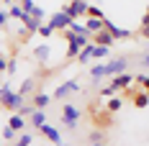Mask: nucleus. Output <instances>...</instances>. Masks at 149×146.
<instances>
[{"instance_id":"c9c22d12","label":"nucleus","mask_w":149,"mask_h":146,"mask_svg":"<svg viewBox=\"0 0 149 146\" xmlns=\"http://www.w3.org/2000/svg\"><path fill=\"white\" fill-rule=\"evenodd\" d=\"M0 3H3V5H10V3H13V0H0Z\"/></svg>"},{"instance_id":"20e7f679","label":"nucleus","mask_w":149,"mask_h":146,"mask_svg":"<svg viewBox=\"0 0 149 146\" xmlns=\"http://www.w3.org/2000/svg\"><path fill=\"white\" fill-rule=\"evenodd\" d=\"M88 5H90L88 0H70L62 10L67 15H72V18H85V15H88Z\"/></svg>"},{"instance_id":"f257e3e1","label":"nucleus","mask_w":149,"mask_h":146,"mask_svg":"<svg viewBox=\"0 0 149 146\" xmlns=\"http://www.w3.org/2000/svg\"><path fill=\"white\" fill-rule=\"evenodd\" d=\"M0 105H3L5 110H21V108L26 105V98H23L18 90H13L8 82H3V85H0Z\"/></svg>"},{"instance_id":"bb28decb","label":"nucleus","mask_w":149,"mask_h":146,"mask_svg":"<svg viewBox=\"0 0 149 146\" xmlns=\"http://www.w3.org/2000/svg\"><path fill=\"white\" fill-rule=\"evenodd\" d=\"M15 144L18 146H29V144H33V136H31V133H21V136H15Z\"/></svg>"},{"instance_id":"a878e982","label":"nucleus","mask_w":149,"mask_h":146,"mask_svg":"<svg viewBox=\"0 0 149 146\" xmlns=\"http://www.w3.org/2000/svg\"><path fill=\"white\" fill-rule=\"evenodd\" d=\"M54 26H52V23H41V28H39V36H41V39H49V36H54Z\"/></svg>"},{"instance_id":"cd10ccee","label":"nucleus","mask_w":149,"mask_h":146,"mask_svg":"<svg viewBox=\"0 0 149 146\" xmlns=\"http://www.w3.org/2000/svg\"><path fill=\"white\" fill-rule=\"evenodd\" d=\"M139 36L149 39V13H144V18H141V31H139Z\"/></svg>"},{"instance_id":"a211bd4d","label":"nucleus","mask_w":149,"mask_h":146,"mask_svg":"<svg viewBox=\"0 0 149 146\" xmlns=\"http://www.w3.org/2000/svg\"><path fill=\"white\" fill-rule=\"evenodd\" d=\"M52 100H54V95H49V92H33V105L36 108H46Z\"/></svg>"},{"instance_id":"39448f33","label":"nucleus","mask_w":149,"mask_h":146,"mask_svg":"<svg viewBox=\"0 0 149 146\" xmlns=\"http://www.w3.org/2000/svg\"><path fill=\"white\" fill-rule=\"evenodd\" d=\"M105 64V77H113V74L123 72V69H129V59L126 57H116V59H108L103 62Z\"/></svg>"},{"instance_id":"f3484780","label":"nucleus","mask_w":149,"mask_h":146,"mask_svg":"<svg viewBox=\"0 0 149 146\" xmlns=\"http://www.w3.org/2000/svg\"><path fill=\"white\" fill-rule=\"evenodd\" d=\"M121 108H123V100H121V98H116V95L105 98V110H108V113H118Z\"/></svg>"},{"instance_id":"473e14b6","label":"nucleus","mask_w":149,"mask_h":146,"mask_svg":"<svg viewBox=\"0 0 149 146\" xmlns=\"http://www.w3.org/2000/svg\"><path fill=\"white\" fill-rule=\"evenodd\" d=\"M21 5H23L26 13H33V10H36V3H33V0H21Z\"/></svg>"},{"instance_id":"9b49d317","label":"nucleus","mask_w":149,"mask_h":146,"mask_svg":"<svg viewBox=\"0 0 149 146\" xmlns=\"http://www.w3.org/2000/svg\"><path fill=\"white\" fill-rule=\"evenodd\" d=\"M39 131H41V136H44L46 141H52V144H62V133H59V128H54V126L44 123Z\"/></svg>"},{"instance_id":"ddd939ff","label":"nucleus","mask_w":149,"mask_h":146,"mask_svg":"<svg viewBox=\"0 0 149 146\" xmlns=\"http://www.w3.org/2000/svg\"><path fill=\"white\" fill-rule=\"evenodd\" d=\"M29 123H31V128H41L46 123V113H44V108H33V113L29 116Z\"/></svg>"},{"instance_id":"c85d7f7f","label":"nucleus","mask_w":149,"mask_h":146,"mask_svg":"<svg viewBox=\"0 0 149 146\" xmlns=\"http://www.w3.org/2000/svg\"><path fill=\"white\" fill-rule=\"evenodd\" d=\"M88 15H95V18H105L103 8L100 5H88Z\"/></svg>"},{"instance_id":"f704fd0d","label":"nucleus","mask_w":149,"mask_h":146,"mask_svg":"<svg viewBox=\"0 0 149 146\" xmlns=\"http://www.w3.org/2000/svg\"><path fill=\"white\" fill-rule=\"evenodd\" d=\"M141 64H144V67H149V51L144 54V57H141Z\"/></svg>"},{"instance_id":"412c9836","label":"nucleus","mask_w":149,"mask_h":146,"mask_svg":"<svg viewBox=\"0 0 149 146\" xmlns=\"http://www.w3.org/2000/svg\"><path fill=\"white\" fill-rule=\"evenodd\" d=\"M8 13H10L13 21H21V18L26 15V10H23V5H21V3H10V5H8Z\"/></svg>"},{"instance_id":"5701e85b","label":"nucleus","mask_w":149,"mask_h":146,"mask_svg":"<svg viewBox=\"0 0 149 146\" xmlns=\"http://www.w3.org/2000/svg\"><path fill=\"white\" fill-rule=\"evenodd\" d=\"M85 141H88V144H108V136H105L103 131H90Z\"/></svg>"},{"instance_id":"2f4dec72","label":"nucleus","mask_w":149,"mask_h":146,"mask_svg":"<svg viewBox=\"0 0 149 146\" xmlns=\"http://www.w3.org/2000/svg\"><path fill=\"white\" fill-rule=\"evenodd\" d=\"M5 72H8V74H15V72H18V62H15V57L8 59V69H5Z\"/></svg>"},{"instance_id":"7ed1b4c3","label":"nucleus","mask_w":149,"mask_h":146,"mask_svg":"<svg viewBox=\"0 0 149 146\" xmlns=\"http://www.w3.org/2000/svg\"><path fill=\"white\" fill-rule=\"evenodd\" d=\"M134 80H136L134 74H129V72H118V74H113V77H111V82H108V90L116 95V92H121V90H129Z\"/></svg>"},{"instance_id":"c756f323","label":"nucleus","mask_w":149,"mask_h":146,"mask_svg":"<svg viewBox=\"0 0 149 146\" xmlns=\"http://www.w3.org/2000/svg\"><path fill=\"white\" fill-rule=\"evenodd\" d=\"M8 23H10V13L0 8V28H8Z\"/></svg>"},{"instance_id":"6ab92c4d","label":"nucleus","mask_w":149,"mask_h":146,"mask_svg":"<svg viewBox=\"0 0 149 146\" xmlns=\"http://www.w3.org/2000/svg\"><path fill=\"white\" fill-rule=\"evenodd\" d=\"M88 74H90L93 82H100V80L105 77V64H93V67L88 69Z\"/></svg>"},{"instance_id":"aec40b11","label":"nucleus","mask_w":149,"mask_h":146,"mask_svg":"<svg viewBox=\"0 0 149 146\" xmlns=\"http://www.w3.org/2000/svg\"><path fill=\"white\" fill-rule=\"evenodd\" d=\"M77 62H80V64H90V62H93V41H90L88 46H82V49H80Z\"/></svg>"},{"instance_id":"4be33fe9","label":"nucleus","mask_w":149,"mask_h":146,"mask_svg":"<svg viewBox=\"0 0 149 146\" xmlns=\"http://www.w3.org/2000/svg\"><path fill=\"white\" fill-rule=\"evenodd\" d=\"M33 85H36V82H33V77H26V80L21 82V87H18V92H21L23 98H29V95H33Z\"/></svg>"},{"instance_id":"f8f14e48","label":"nucleus","mask_w":149,"mask_h":146,"mask_svg":"<svg viewBox=\"0 0 149 146\" xmlns=\"http://www.w3.org/2000/svg\"><path fill=\"white\" fill-rule=\"evenodd\" d=\"M49 57H52V46H49V44H39V46H33V59H36V62L46 64V62H49Z\"/></svg>"},{"instance_id":"7c9ffc66","label":"nucleus","mask_w":149,"mask_h":146,"mask_svg":"<svg viewBox=\"0 0 149 146\" xmlns=\"http://www.w3.org/2000/svg\"><path fill=\"white\" fill-rule=\"evenodd\" d=\"M136 82H139V85H141V87L149 92V74H144V72H141V74H136Z\"/></svg>"},{"instance_id":"b1692460","label":"nucleus","mask_w":149,"mask_h":146,"mask_svg":"<svg viewBox=\"0 0 149 146\" xmlns=\"http://www.w3.org/2000/svg\"><path fill=\"white\" fill-rule=\"evenodd\" d=\"M108 54H111V46L93 44V59H108Z\"/></svg>"},{"instance_id":"2eb2a0df","label":"nucleus","mask_w":149,"mask_h":146,"mask_svg":"<svg viewBox=\"0 0 149 146\" xmlns=\"http://www.w3.org/2000/svg\"><path fill=\"white\" fill-rule=\"evenodd\" d=\"M105 23V18H95V15H85V28H88V33L93 36L95 31H100Z\"/></svg>"},{"instance_id":"6e6552de","label":"nucleus","mask_w":149,"mask_h":146,"mask_svg":"<svg viewBox=\"0 0 149 146\" xmlns=\"http://www.w3.org/2000/svg\"><path fill=\"white\" fill-rule=\"evenodd\" d=\"M105 28L111 31V33H113V39H116V41H123V39H131V36H134V31H129V28H121V26H116V23H113V21H111V18H105V23H103Z\"/></svg>"},{"instance_id":"dca6fc26","label":"nucleus","mask_w":149,"mask_h":146,"mask_svg":"<svg viewBox=\"0 0 149 146\" xmlns=\"http://www.w3.org/2000/svg\"><path fill=\"white\" fill-rule=\"evenodd\" d=\"M26 120H29V118L23 116V113H18V110H13V116L8 118V126H13L15 131H23V128H26Z\"/></svg>"},{"instance_id":"1a4fd4ad","label":"nucleus","mask_w":149,"mask_h":146,"mask_svg":"<svg viewBox=\"0 0 149 146\" xmlns=\"http://www.w3.org/2000/svg\"><path fill=\"white\" fill-rule=\"evenodd\" d=\"M90 41H93V44H103V46H113V44H116L113 33H111V31L105 28V26H103L100 31H95V33L90 36Z\"/></svg>"},{"instance_id":"f03ea898","label":"nucleus","mask_w":149,"mask_h":146,"mask_svg":"<svg viewBox=\"0 0 149 146\" xmlns=\"http://www.w3.org/2000/svg\"><path fill=\"white\" fill-rule=\"evenodd\" d=\"M80 116H82V110H80L77 105H72V102H64V108H62V123L67 126V131H74V128H77Z\"/></svg>"},{"instance_id":"423d86ee","label":"nucleus","mask_w":149,"mask_h":146,"mask_svg":"<svg viewBox=\"0 0 149 146\" xmlns=\"http://www.w3.org/2000/svg\"><path fill=\"white\" fill-rule=\"evenodd\" d=\"M72 15H67L64 13V10H57V13H52L49 15V23H52V26H54V28L57 31H64V28H70V26H72Z\"/></svg>"},{"instance_id":"0eeeda50","label":"nucleus","mask_w":149,"mask_h":146,"mask_svg":"<svg viewBox=\"0 0 149 146\" xmlns=\"http://www.w3.org/2000/svg\"><path fill=\"white\" fill-rule=\"evenodd\" d=\"M77 90H80V82H77V80H67V82H62L52 95H54L57 100H64V98H70L72 92H77Z\"/></svg>"},{"instance_id":"4c0bfd02","label":"nucleus","mask_w":149,"mask_h":146,"mask_svg":"<svg viewBox=\"0 0 149 146\" xmlns=\"http://www.w3.org/2000/svg\"><path fill=\"white\" fill-rule=\"evenodd\" d=\"M147 13H149V5H147Z\"/></svg>"},{"instance_id":"393cba45","label":"nucleus","mask_w":149,"mask_h":146,"mask_svg":"<svg viewBox=\"0 0 149 146\" xmlns=\"http://www.w3.org/2000/svg\"><path fill=\"white\" fill-rule=\"evenodd\" d=\"M0 136H3V141H5V144H10V141H15V128H13V126H5Z\"/></svg>"},{"instance_id":"9d476101","label":"nucleus","mask_w":149,"mask_h":146,"mask_svg":"<svg viewBox=\"0 0 149 146\" xmlns=\"http://www.w3.org/2000/svg\"><path fill=\"white\" fill-rule=\"evenodd\" d=\"M41 23H44L41 18H36V15H31V13H26L23 18H21V26H23V28L29 31V36H31V33H39Z\"/></svg>"},{"instance_id":"4468645a","label":"nucleus","mask_w":149,"mask_h":146,"mask_svg":"<svg viewBox=\"0 0 149 146\" xmlns=\"http://www.w3.org/2000/svg\"><path fill=\"white\" fill-rule=\"evenodd\" d=\"M131 102H134V108H139V110H144V108L149 105V92H147L144 87H141L139 92H134V95H131Z\"/></svg>"},{"instance_id":"e433bc0d","label":"nucleus","mask_w":149,"mask_h":146,"mask_svg":"<svg viewBox=\"0 0 149 146\" xmlns=\"http://www.w3.org/2000/svg\"><path fill=\"white\" fill-rule=\"evenodd\" d=\"M13 3H21V0H13Z\"/></svg>"},{"instance_id":"72a5a7b5","label":"nucleus","mask_w":149,"mask_h":146,"mask_svg":"<svg viewBox=\"0 0 149 146\" xmlns=\"http://www.w3.org/2000/svg\"><path fill=\"white\" fill-rule=\"evenodd\" d=\"M5 69H8V59L0 54V72H5Z\"/></svg>"}]
</instances>
